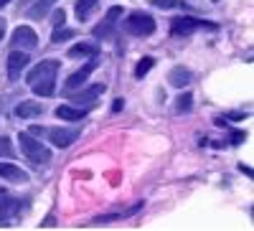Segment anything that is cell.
I'll return each mask as SVG.
<instances>
[{
	"label": "cell",
	"instance_id": "obj_1",
	"mask_svg": "<svg viewBox=\"0 0 254 231\" xmlns=\"http://www.w3.org/2000/svg\"><path fill=\"white\" fill-rule=\"evenodd\" d=\"M56 71H59V61L49 58L41 61L28 71V87L38 94V97H51L56 92Z\"/></svg>",
	"mask_w": 254,
	"mask_h": 231
},
{
	"label": "cell",
	"instance_id": "obj_2",
	"mask_svg": "<svg viewBox=\"0 0 254 231\" xmlns=\"http://www.w3.org/2000/svg\"><path fill=\"white\" fill-rule=\"evenodd\" d=\"M18 142H20V150H23V155H26L33 165H46V163H51V150H49L41 140H36L31 132H20Z\"/></svg>",
	"mask_w": 254,
	"mask_h": 231
},
{
	"label": "cell",
	"instance_id": "obj_3",
	"mask_svg": "<svg viewBox=\"0 0 254 231\" xmlns=\"http://www.w3.org/2000/svg\"><path fill=\"white\" fill-rule=\"evenodd\" d=\"M122 28L130 33V36H153L155 33V20L150 13H142V10H135L130 13L125 20H122Z\"/></svg>",
	"mask_w": 254,
	"mask_h": 231
},
{
	"label": "cell",
	"instance_id": "obj_4",
	"mask_svg": "<svg viewBox=\"0 0 254 231\" xmlns=\"http://www.w3.org/2000/svg\"><path fill=\"white\" fill-rule=\"evenodd\" d=\"M198 28H211V31H216V23H208V20H198V18H173L171 20V33L173 36H190L193 31Z\"/></svg>",
	"mask_w": 254,
	"mask_h": 231
},
{
	"label": "cell",
	"instance_id": "obj_5",
	"mask_svg": "<svg viewBox=\"0 0 254 231\" xmlns=\"http://www.w3.org/2000/svg\"><path fill=\"white\" fill-rule=\"evenodd\" d=\"M36 46H38V36H36V31H33V28L20 26V28H15V31H13V36H10V49H23V51H31V49H36Z\"/></svg>",
	"mask_w": 254,
	"mask_h": 231
},
{
	"label": "cell",
	"instance_id": "obj_6",
	"mask_svg": "<svg viewBox=\"0 0 254 231\" xmlns=\"http://www.w3.org/2000/svg\"><path fill=\"white\" fill-rule=\"evenodd\" d=\"M28 54L26 51H18V49H13V54L8 56V79L10 81H18L20 79V74L26 71V66H28Z\"/></svg>",
	"mask_w": 254,
	"mask_h": 231
},
{
	"label": "cell",
	"instance_id": "obj_7",
	"mask_svg": "<svg viewBox=\"0 0 254 231\" xmlns=\"http://www.w3.org/2000/svg\"><path fill=\"white\" fill-rule=\"evenodd\" d=\"M97 69V61L94 58H89L87 64H84L81 69H76L69 79H66V92H71V89H79V87H84L87 84V79L92 76V71Z\"/></svg>",
	"mask_w": 254,
	"mask_h": 231
},
{
	"label": "cell",
	"instance_id": "obj_8",
	"mask_svg": "<svg viewBox=\"0 0 254 231\" xmlns=\"http://www.w3.org/2000/svg\"><path fill=\"white\" fill-rule=\"evenodd\" d=\"M122 18V8H110L107 10V15H104V20H102V23L94 28V36L97 38H110V33H112V28L117 26V20Z\"/></svg>",
	"mask_w": 254,
	"mask_h": 231
},
{
	"label": "cell",
	"instance_id": "obj_9",
	"mask_svg": "<svg viewBox=\"0 0 254 231\" xmlns=\"http://www.w3.org/2000/svg\"><path fill=\"white\" fill-rule=\"evenodd\" d=\"M79 137V130H66V127H54L49 130V140L56 145V148H69V145Z\"/></svg>",
	"mask_w": 254,
	"mask_h": 231
},
{
	"label": "cell",
	"instance_id": "obj_10",
	"mask_svg": "<svg viewBox=\"0 0 254 231\" xmlns=\"http://www.w3.org/2000/svg\"><path fill=\"white\" fill-rule=\"evenodd\" d=\"M104 89H107L104 84H92V87H87V89H81L79 94H74V97H71V102H74V104H79V107H81V104H84V107H89V104H94V99H97V97H102V94H104Z\"/></svg>",
	"mask_w": 254,
	"mask_h": 231
},
{
	"label": "cell",
	"instance_id": "obj_11",
	"mask_svg": "<svg viewBox=\"0 0 254 231\" xmlns=\"http://www.w3.org/2000/svg\"><path fill=\"white\" fill-rule=\"evenodd\" d=\"M41 115H44V104L41 102H20L15 107V117H20V119H33Z\"/></svg>",
	"mask_w": 254,
	"mask_h": 231
},
{
	"label": "cell",
	"instance_id": "obj_12",
	"mask_svg": "<svg viewBox=\"0 0 254 231\" xmlns=\"http://www.w3.org/2000/svg\"><path fill=\"white\" fill-rule=\"evenodd\" d=\"M0 178L13 180V183H26L28 180V173L20 171V168L13 165V163H0Z\"/></svg>",
	"mask_w": 254,
	"mask_h": 231
},
{
	"label": "cell",
	"instance_id": "obj_13",
	"mask_svg": "<svg viewBox=\"0 0 254 231\" xmlns=\"http://www.w3.org/2000/svg\"><path fill=\"white\" fill-rule=\"evenodd\" d=\"M84 112L81 107H71V104H61V107H56V117L59 119H64V122H79V119H84Z\"/></svg>",
	"mask_w": 254,
	"mask_h": 231
},
{
	"label": "cell",
	"instance_id": "obj_14",
	"mask_svg": "<svg viewBox=\"0 0 254 231\" xmlns=\"http://www.w3.org/2000/svg\"><path fill=\"white\" fill-rule=\"evenodd\" d=\"M168 81H171V87L183 89V87L190 84V71L183 69V66H176V69H171V74H168Z\"/></svg>",
	"mask_w": 254,
	"mask_h": 231
},
{
	"label": "cell",
	"instance_id": "obj_15",
	"mask_svg": "<svg viewBox=\"0 0 254 231\" xmlns=\"http://www.w3.org/2000/svg\"><path fill=\"white\" fill-rule=\"evenodd\" d=\"M97 51H99L97 44H76V46L69 49V56L71 58H94Z\"/></svg>",
	"mask_w": 254,
	"mask_h": 231
},
{
	"label": "cell",
	"instance_id": "obj_16",
	"mask_svg": "<svg viewBox=\"0 0 254 231\" xmlns=\"http://www.w3.org/2000/svg\"><path fill=\"white\" fill-rule=\"evenodd\" d=\"M15 214H20V201L10 198V201H3V203H0V224L10 221Z\"/></svg>",
	"mask_w": 254,
	"mask_h": 231
},
{
	"label": "cell",
	"instance_id": "obj_17",
	"mask_svg": "<svg viewBox=\"0 0 254 231\" xmlns=\"http://www.w3.org/2000/svg\"><path fill=\"white\" fill-rule=\"evenodd\" d=\"M99 0H76V18L79 20H87L92 15V10L97 8Z\"/></svg>",
	"mask_w": 254,
	"mask_h": 231
},
{
	"label": "cell",
	"instance_id": "obj_18",
	"mask_svg": "<svg viewBox=\"0 0 254 231\" xmlns=\"http://www.w3.org/2000/svg\"><path fill=\"white\" fill-rule=\"evenodd\" d=\"M54 3H56V0H38V3H36V5L28 10V15H31V18H44Z\"/></svg>",
	"mask_w": 254,
	"mask_h": 231
},
{
	"label": "cell",
	"instance_id": "obj_19",
	"mask_svg": "<svg viewBox=\"0 0 254 231\" xmlns=\"http://www.w3.org/2000/svg\"><path fill=\"white\" fill-rule=\"evenodd\" d=\"M153 64H155V58H153V56H145V58L140 61V64L135 66V76H137V79H142L147 71L153 69Z\"/></svg>",
	"mask_w": 254,
	"mask_h": 231
},
{
	"label": "cell",
	"instance_id": "obj_20",
	"mask_svg": "<svg viewBox=\"0 0 254 231\" xmlns=\"http://www.w3.org/2000/svg\"><path fill=\"white\" fill-rule=\"evenodd\" d=\"M190 107H193V97H190L188 92L176 99V112H190Z\"/></svg>",
	"mask_w": 254,
	"mask_h": 231
},
{
	"label": "cell",
	"instance_id": "obj_21",
	"mask_svg": "<svg viewBox=\"0 0 254 231\" xmlns=\"http://www.w3.org/2000/svg\"><path fill=\"white\" fill-rule=\"evenodd\" d=\"M66 38H74V31L64 28V26H59V28L54 31V36H51V41H54V44H61V41H66Z\"/></svg>",
	"mask_w": 254,
	"mask_h": 231
},
{
	"label": "cell",
	"instance_id": "obj_22",
	"mask_svg": "<svg viewBox=\"0 0 254 231\" xmlns=\"http://www.w3.org/2000/svg\"><path fill=\"white\" fill-rule=\"evenodd\" d=\"M64 20H66V13H64V8H59V10H54V15H51V23L59 28V26H64Z\"/></svg>",
	"mask_w": 254,
	"mask_h": 231
},
{
	"label": "cell",
	"instance_id": "obj_23",
	"mask_svg": "<svg viewBox=\"0 0 254 231\" xmlns=\"http://www.w3.org/2000/svg\"><path fill=\"white\" fill-rule=\"evenodd\" d=\"M0 155H5V158L13 155V148H10V140L8 137H0Z\"/></svg>",
	"mask_w": 254,
	"mask_h": 231
},
{
	"label": "cell",
	"instance_id": "obj_24",
	"mask_svg": "<svg viewBox=\"0 0 254 231\" xmlns=\"http://www.w3.org/2000/svg\"><path fill=\"white\" fill-rule=\"evenodd\" d=\"M153 5L168 10V8H176V5H178V0H153Z\"/></svg>",
	"mask_w": 254,
	"mask_h": 231
},
{
	"label": "cell",
	"instance_id": "obj_25",
	"mask_svg": "<svg viewBox=\"0 0 254 231\" xmlns=\"http://www.w3.org/2000/svg\"><path fill=\"white\" fill-rule=\"evenodd\" d=\"M229 140H231V145H239V142H244V140H247V132H244V130H234Z\"/></svg>",
	"mask_w": 254,
	"mask_h": 231
},
{
	"label": "cell",
	"instance_id": "obj_26",
	"mask_svg": "<svg viewBox=\"0 0 254 231\" xmlns=\"http://www.w3.org/2000/svg\"><path fill=\"white\" fill-rule=\"evenodd\" d=\"M125 107V99H115V104H112V112H120Z\"/></svg>",
	"mask_w": 254,
	"mask_h": 231
},
{
	"label": "cell",
	"instance_id": "obj_27",
	"mask_svg": "<svg viewBox=\"0 0 254 231\" xmlns=\"http://www.w3.org/2000/svg\"><path fill=\"white\" fill-rule=\"evenodd\" d=\"M28 132H31V135H44V127H36V124H33V127H31Z\"/></svg>",
	"mask_w": 254,
	"mask_h": 231
},
{
	"label": "cell",
	"instance_id": "obj_28",
	"mask_svg": "<svg viewBox=\"0 0 254 231\" xmlns=\"http://www.w3.org/2000/svg\"><path fill=\"white\" fill-rule=\"evenodd\" d=\"M3 36H5V20L0 18V41H3Z\"/></svg>",
	"mask_w": 254,
	"mask_h": 231
},
{
	"label": "cell",
	"instance_id": "obj_29",
	"mask_svg": "<svg viewBox=\"0 0 254 231\" xmlns=\"http://www.w3.org/2000/svg\"><path fill=\"white\" fill-rule=\"evenodd\" d=\"M10 3V0H0V8H3V5H8Z\"/></svg>",
	"mask_w": 254,
	"mask_h": 231
},
{
	"label": "cell",
	"instance_id": "obj_30",
	"mask_svg": "<svg viewBox=\"0 0 254 231\" xmlns=\"http://www.w3.org/2000/svg\"><path fill=\"white\" fill-rule=\"evenodd\" d=\"M5 196V188H0V198H3Z\"/></svg>",
	"mask_w": 254,
	"mask_h": 231
},
{
	"label": "cell",
	"instance_id": "obj_31",
	"mask_svg": "<svg viewBox=\"0 0 254 231\" xmlns=\"http://www.w3.org/2000/svg\"><path fill=\"white\" fill-rule=\"evenodd\" d=\"M31 3V0H20V5H28Z\"/></svg>",
	"mask_w": 254,
	"mask_h": 231
}]
</instances>
